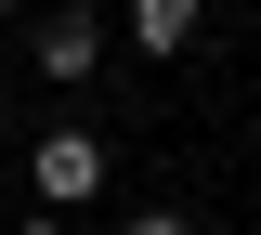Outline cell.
Here are the masks:
<instances>
[{
  "mask_svg": "<svg viewBox=\"0 0 261 235\" xmlns=\"http://www.w3.org/2000/svg\"><path fill=\"white\" fill-rule=\"evenodd\" d=\"M27 66L79 92V79L105 66V13H92V0H53V13H39V27H27Z\"/></svg>",
  "mask_w": 261,
  "mask_h": 235,
  "instance_id": "6da1fadb",
  "label": "cell"
},
{
  "mask_svg": "<svg viewBox=\"0 0 261 235\" xmlns=\"http://www.w3.org/2000/svg\"><path fill=\"white\" fill-rule=\"evenodd\" d=\"M27 183H39V209H92V196H105V144L79 131V118H65V131H39Z\"/></svg>",
  "mask_w": 261,
  "mask_h": 235,
  "instance_id": "7a4b0ae2",
  "label": "cell"
},
{
  "mask_svg": "<svg viewBox=\"0 0 261 235\" xmlns=\"http://www.w3.org/2000/svg\"><path fill=\"white\" fill-rule=\"evenodd\" d=\"M196 27H209V0H130V39L144 53H196Z\"/></svg>",
  "mask_w": 261,
  "mask_h": 235,
  "instance_id": "3957f363",
  "label": "cell"
},
{
  "mask_svg": "<svg viewBox=\"0 0 261 235\" xmlns=\"http://www.w3.org/2000/svg\"><path fill=\"white\" fill-rule=\"evenodd\" d=\"M118 235H196V222H183V209H130Z\"/></svg>",
  "mask_w": 261,
  "mask_h": 235,
  "instance_id": "277c9868",
  "label": "cell"
},
{
  "mask_svg": "<svg viewBox=\"0 0 261 235\" xmlns=\"http://www.w3.org/2000/svg\"><path fill=\"white\" fill-rule=\"evenodd\" d=\"M13 235H65V209H39V222H13Z\"/></svg>",
  "mask_w": 261,
  "mask_h": 235,
  "instance_id": "5b68a950",
  "label": "cell"
},
{
  "mask_svg": "<svg viewBox=\"0 0 261 235\" xmlns=\"http://www.w3.org/2000/svg\"><path fill=\"white\" fill-rule=\"evenodd\" d=\"M0 13H27V0H0Z\"/></svg>",
  "mask_w": 261,
  "mask_h": 235,
  "instance_id": "8992f818",
  "label": "cell"
},
{
  "mask_svg": "<svg viewBox=\"0 0 261 235\" xmlns=\"http://www.w3.org/2000/svg\"><path fill=\"white\" fill-rule=\"evenodd\" d=\"M0 92H13V66H0Z\"/></svg>",
  "mask_w": 261,
  "mask_h": 235,
  "instance_id": "52a82bcc",
  "label": "cell"
}]
</instances>
